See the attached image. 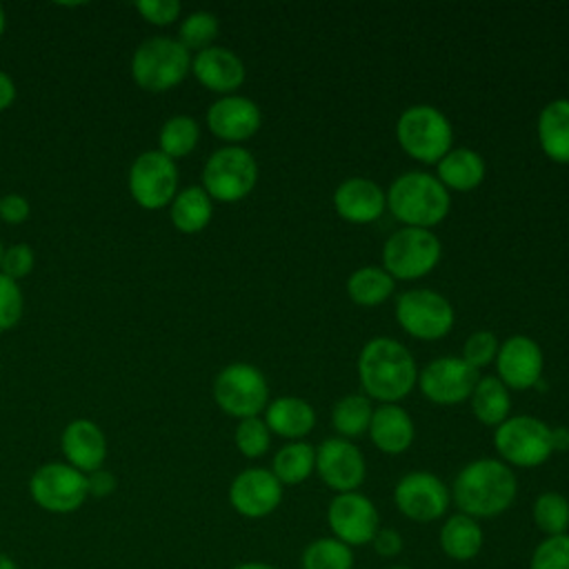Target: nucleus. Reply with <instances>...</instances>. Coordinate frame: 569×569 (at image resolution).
Returning a JSON list of instances; mask_svg holds the SVG:
<instances>
[{
	"label": "nucleus",
	"mask_w": 569,
	"mask_h": 569,
	"mask_svg": "<svg viewBox=\"0 0 569 569\" xmlns=\"http://www.w3.org/2000/svg\"><path fill=\"white\" fill-rule=\"evenodd\" d=\"M518 482L509 465L496 458H478L465 465L451 489V500L460 513L471 518H496L516 500Z\"/></svg>",
	"instance_id": "nucleus-1"
},
{
	"label": "nucleus",
	"mask_w": 569,
	"mask_h": 569,
	"mask_svg": "<svg viewBox=\"0 0 569 569\" xmlns=\"http://www.w3.org/2000/svg\"><path fill=\"white\" fill-rule=\"evenodd\" d=\"M358 378L369 398L398 402L418 382V367L405 345L393 338H371L358 356Z\"/></svg>",
	"instance_id": "nucleus-2"
},
{
	"label": "nucleus",
	"mask_w": 569,
	"mask_h": 569,
	"mask_svg": "<svg viewBox=\"0 0 569 569\" xmlns=\"http://www.w3.org/2000/svg\"><path fill=\"white\" fill-rule=\"evenodd\" d=\"M385 193L389 211L405 222V227L431 229L447 218L451 207V196L445 184L427 171L398 176Z\"/></svg>",
	"instance_id": "nucleus-3"
},
{
	"label": "nucleus",
	"mask_w": 569,
	"mask_h": 569,
	"mask_svg": "<svg viewBox=\"0 0 569 569\" xmlns=\"http://www.w3.org/2000/svg\"><path fill=\"white\" fill-rule=\"evenodd\" d=\"M191 71V53L178 38L153 36L138 44L131 58L133 82L151 93L169 91Z\"/></svg>",
	"instance_id": "nucleus-4"
},
{
	"label": "nucleus",
	"mask_w": 569,
	"mask_h": 569,
	"mask_svg": "<svg viewBox=\"0 0 569 569\" xmlns=\"http://www.w3.org/2000/svg\"><path fill=\"white\" fill-rule=\"evenodd\" d=\"M398 144L407 156L425 164H438L451 151L453 129L442 111L431 104L407 107L396 122Z\"/></svg>",
	"instance_id": "nucleus-5"
},
{
	"label": "nucleus",
	"mask_w": 569,
	"mask_h": 569,
	"mask_svg": "<svg viewBox=\"0 0 569 569\" xmlns=\"http://www.w3.org/2000/svg\"><path fill=\"white\" fill-rule=\"evenodd\" d=\"M258 182V162L244 147H220L209 156L202 169V189L211 200L238 202L247 198Z\"/></svg>",
	"instance_id": "nucleus-6"
},
{
	"label": "nucleus",
	"mask_w": 569,
	"mask_h": 569,
	"mask_svg": "<svg viewBox=\"0 0 569 569\" xmlns=\"http://www.w3.org/2000/svg\"><path fill=\"white\" fill-rule=\"evenodd\" d=\"M442 253L438 236L429 229L402 227L382 247V269L396 280H416L433 271Z\"/></svg>",
	"instance_id": "nucleus-7"
},
{
	"label": "nucleus",
	"mask_w": 569,
	"mask_h": 569,
	"mask_svg": "<svg viewBox=\"0 0 569 569\" xmlns=\"http://www.w3.org/2000/svg\"><path fill=\"white\" fill-rule=\"evenodd\" d=\"M496 451L505 465L538 467L553 453L551 427L533 416H511L496 427Z\"/></svg>",
	"instance_id": "nucleus-8"
},
{
	"label": "nucleus",
	"mask_w": 569,
	"mask_h": 569,
	"mask_svg": "<svg viewBox=\"0 0 569 569\" xmlns=\"http://www.w3.org/2000/svg\"><path fill=\"white\" fill-rule=\"evenodd\" d=\"M213 398L218 407L233 418H256L269 405V385L258 367L231 362L216 376Z\"/></svg>",
	"instance_id": "nucleus-9"
},
{
	"label": "nucleus",
	"mask_w": 569,
	"mask_h": 569,
	"mask_svg": "<svg viewBox=\"0 0 569 569\" xmlns=\"http://www.w3.org/2000/svg\"><path fill=\"white\" fill-rule=\"evenodd\" d=\"M29 496L49 513H71L89 498L87 473L67 462H47L31 473Z\"/></svg>",
	"instance_id": "nucleus-10"
},
{
	"label": "nucleus",
	"mask_w": 569,
	"mask_h": 569,
	"mask_svg": "<svg viewBox=\"0 0 569 569\" xmlns=\"http://www.w3.org/2000/svg\"><path fill=\"white\" fill-rule=\"evenodd\" d=\"M396 320L413 338L438 340L453 327L451 302L431 289H409L396 300Z\"/></svg>",
	"instance_id": "nucleus-11"
},
{
	"label": "nucleus",
	"mask_w": 569,
	"mask_h": 569,
	"mask_svg": "<svg viewBox=\"0 0 569 569\" xmlns=\"http://www.w3.org/2000/svg\"><path fill=\"white\" fill-rule=\"evenodd\" d=\"M129 193L142 209H160L171 204L178 193L176 160L160 149L140 153L129 169Z\"/></svg>",
	"instance_id": "nucleus-12"
},
{
	"label": "nucleus",
	"mask_w": 569,
	"mask_h": 569,
	"mask_svg": "<svg viewBox=\"0 0 569 569\" xmlns=\"http://www.w3.org/2000/svg\"><path fill=\"white\" fill-rule=\"evenodd\" d=\"M393 502L405 518L413 522H433L447 513L451 489L436 473L411 471L398 480Z\"/></svg>",
	"instance_id": "nucleus-13"
},
{
	"label": "nucleus",
	"mask_w": 569,
	"mask_h": 569,
	"mask_svg": "<svg viewBox=\"0 0 569 569\" xmlns=\"http://www.w3.org/2000/svg\"><path fill=\"white\" fill-rule=\"evenodd\" d=\"M327 522L333 531V538L347 547L371 545L376 531L380 529L376 505L360 491L336 493L327 509Z\"/></svg>",
	"instance_id": "nucleus-14"
},
{
	"label": "nucleus",
	"mask_w": 569,
	"mask_h": 569,
	"mask_svg": "<svg viewBox=\"0 0 569 569\" xmlns=\"http://www.w3.org/2000/svg\"><path fill=\"white\" fill-rule=\"evenodd\" d=\"M478 382V371L462 358L445 356L431 360L418 373V387L422 396L436 405H458L471 398Z\"/></svg>",
	"instance_id": "nucleus-15"
},
{
	"label": "nucleus",
	"mask_w": 569,
	"mask_h": 569,
	"mask_svg": "<svg viewBox=\"0 0 569 569\" xmlns=\"http://www.w3.org/2000/svg\"><path fill=\"white\" fill-rule=\"evenodd\" d=\"M316 471L336 493L356 491L367 476L362 451L347 438H327L316 449Z\"/></svg>",
	"instance_id": "nucleus-16"
},
{
	"label": "nucleus",
	"mask_w": 569,
	"mask_h": 569,
	"mask_svg": "<svg viewBox=\"0 0 569 569\" xmlns=\"http://www.w3.org/2000/svg\"><path fill=\"white\" fill-rule=\"evenodd\" d=\"M282 485L271 469L249 467L229 485V502L244 518H264L280 507Z\"/></svg>",
	"instance_id": "nucleus-17"
},
{
	"label": "nucleus",
	"mask_w": 569,
	"mask_h": 569,
	"mask_svg": "<svg viewBox=\"0 0 569 569\" xmlns=\"http://www.w3.org/2000/svg\"><path fill=\"white\" fill-rule=\"evenodd\" d=\"M542 349L529 336H511L498 347L496 369L507 389H529L540 382L542 376Z\"/></svg>",
	"instance_id": "nucleus-18"
},
{
	"label": "nucleus",
	"mask_w": 569,
	"mask_h": 569,
	"mask_svg": "<svg viewBox=\"0 0 569 569\" xmlns=\"http://www.w3.org/2000/svg\"><path fill=\"white\" fill-rule=\"evenodd\" d=\"M262 122V113L251 98L222 96L207 111V127L213 136L227 142H242L251 138Z\"/></svg>",
	"instance_id": "nucleus-19"
},
{
	"label": "nucleus",
	"mask_w": 569,
	"mask_h": 569,
	"mask_svg": "<svg viewBox=\"0 0 569 569\" xmlns=\"http://www.w3.org/2000/svg\"><path fill=\"white\" fill-rule=\"evenodd\" d=\"M191 73L209 91L231 96L244 82L242 60L227 47H207L191 58Z\"/></svg>",
	"instance_id": "nucleus-20"
},
{
	"label": "nucleus",
	"mask_w": 569,
	"mask_h": 569,
	"mask_svg": "<svg viewBox=\"0 0 569 569\" xmlns=\"http://www.w3.org/2000/svg\"><path fill=\"white\" fill-rule=\"evenodd\" d=\"M333 207L338 216L353 224H367L382 216L387 207V193L369 178H347L333 193Z\"/></svg>",
	"instance_id": "nucleus-21"
},
{
	"label": "nucleus",
	"mask_w": 569,
	"mask_h": 569,
	"mask_svg": "<svg viewBox=\"0 0 569 569\" xmlns=\"http://www.w3.org/2000/svg\"><path fill=\"white\" fill-rule=\"evenodd\" d=\"M60 447L64 453L67 465L76 467L82 473H91L96 469H102L107 458V438L102 429L87 418L71 420L62 436Z\"/></svg>",
	"instance_id": "nucleus-22"
},
{
	"label": "nucleus",
	"mask_w": 569,
	"mask_h": 569,
	"mask_svg": "<svg viewBox=\"0 0 569 569\" xmlns=\"http://www.w3.org/2000/svg\"><path fill=\"white\" fill-rule=\"evenodd\" d=\"M371 442L389 456L402 453L411 447L416 429L411 416L396 402H385L373 409L369 422Z\"/></svg>",
	"instance_id": "nucleus-23"
},
{
	"label": "nucleus",
	"mask_w": 569,
	"mask_h": 569,
	"mask_svg": "<svg viewBox=\"0 0 569 569\" xmlns=\"http://www.w3.org/2000/svg\"><path fill=\"white\" fill-rule=\"evenodd\" d=\"M264 411V422L269 431L289 440H300L316 425L313 407L298 396H280L271 400Z\"/></svg>",
	"instance_id": "nucleus-24"
},
{
	"label": "nucleus",
	"mask_w": 569,
	"mask_h": 569,
	"mask_svg": "<svg viewBox=\"0 0 569 569\" xmlns=\"http://www.w3.org/2000/svg\"><path fill=\"white\" fill-rule=\"evenodd\" d=\"M538 140L547 158L569 164V100L556 98L538 116Z\"/></svg>",
	"instance_id": "nucleus-25"
},
{
	"label": "nucleus",
	"mask_w": 569,
	"mask_h": 569,
	"mask_svg": "<svg viewBox=\"0 0 569 569\" xmlns=\"http://www.w3.org/2000/svg\"><path fill=\"white\" fill-rule=\"evenodd\" d=\"M487 167L478 151L467 147H456L445 153L438 162V180L445 189L453 191H471L485 180Z\"/></svg>",
	"instance_id": "nucleus-26"
},
{
	"label": "nucleus",
	"mask_w": 569,
	"mask_h": 569,
	"mask_svg": "<svg viewBox=\"0 0 569 569\" xmlns=\"http://www.w3.org/2000/svg\"><path fill=\"white\" fill-rule=\"evenodd\" d=\"M482 542H485V533L478 520L460 511L449 516L440 527V547L445 556H449L456 562L473 560L480 553Z\"/></svg>",
	"instance_id": "nucleus-27"
},
{
	"label": "nucleus",
	"mask_w": 569,
	"mask_h": 569,
	"mask_svg": "<svg viewBox=\"0 0 569 569\" xmlns=\"http://www.w3.org/2000/svg\"><path fill=\"white\" fill-rule=\"evenodd\" d=\"M213 216V202L202 187H187L171 200L169 218L171 224L182 233L202 231Z\"/></svg>",
	"instance_id": "nucleus-28"
},
{
	"label": "nucleus",
	"mask_w": 569,
	"mask_h": 569,
	"mask_svg": "<svg viewBox=\"0 0 569 569\" xmlns=\"http://www.w3.org/2000/svg\"><path fill=\"white\" fill-rule=\"evenodd\" d=\"M469 400H471L473 416L487 427H498L509 418V409H511L509 389L500 382L498 376L478 378Z\"/></svg>",
	"instance_id": "nucleus-29"
},
{
	"label": "nucleus",
	"mask_w": 569,
	"mask_h": 569,
	"mask_svg": "<svg viewBox=\"0 0 569 569\" xmlns=\"http://www.w3.org/2000/svg\"><path fill=\"white\" fill-rule=\"evenodd\" d=\"M316 469V449L305 440H293L280 447L271 462V473L280 485H300Z\"/></svg>",
	"instance_id": "nucleus-30"
},
{
	"label": "nucleus",
	"mask_w": 569,
	"mask_h": 569,
	"mask_svg": "<svg viewBox=\"0 0 569 569\" xmlns=\"http://www.w3.org/2000/svg\"><path fill=\"white\" fill-rule=\"evenodd\" d=\"M396 280L382 267H360L347 280L349 298L360 307H376L393 293Z\"/></svg>",
	"instance_id": "nucleus-31"
},
{
	"label": "nucleus",
	"mask_w": 569,
	"mask_h": 569,
	"mask_svg": "<svg viewBox=\"0 0 569 569\" xmlns=\"http://www.w3.org/2000/svg\"><path fill=\"white\" fill-rule=\"evenodd\" d=\"M371 413H373V407L367 396L349 393L333 405L331 422H333V429L340 433V438L349 440L369 431Z\"/></svg>",
	"instance_id": "nucleus-32"
},
{
	"label": "nucleus",
	"mask_w": 569,
	"mask_h": 569,
	"mask_svg": "<svg viewBox=\"0 0 569 569\" xmlns=\"http://www.w3.org/2000/svg\"><path fill=\"white\" fill-rule=\"evenodd\" d=\"M200 140V127L191 116H171L158 136L160 151L171 160L189 156Z\"/></svg>",
	"instance_id": "nucleus-33"
},
{
	"label": "nucleus",
	"mask_w": 569,
	"mask_h": 569,
	"mask_svg": "<svg viewBox=\"0 0 569 569\" xmlns=\"http://www.w3.org/2000/svg\"><path fill=\"white\" fill-rule=\"evenodd\" d=\"M302 569H351L353 551L338 538H316L309 542L300 558Z\"/></svg>",
	"instance_id": "nucleus-34"
},
{
	"label": "nucleus",
	"mask_w": 569,
	"mask_h": 569,
	"mask_svg": "<svg viewBox=\"0 0 569 569\" xmlns=\"http://www.w3.org/2000/svg\"><path fill=\"white\" fill-rule=\"evenodd\" d=\"M533 522L547 536H560L569 529V500L558 491H545L533 500Z\"/></svg>",
	"instance_id": "nucleus-35"
},
{
	"label": "nucleus",
	"mask_w": 569,
	"mask_h": 569,
	"mask_svg": "<svg viewBox=\"0 0 569 569\" xmlns=\"http://www.w3.org/2000/svg\"><path fill=\"white\" fill-rule=\"evenodd\" d=\"M180 42L191 51H202L211 47V42L218 36V18L211 11H191L182 22H180Z\"/></svg>",
	"instance_id": "nucleus-36"
},
{
	"label": "nucleus",
	"mask_w": 569,
	"mask_h": 569,
	"mask_svg": "<svg viewBox=\"0 0 569 569\" xmlns=\"http://www.w3.org/2000/svg\"><path fill=\"white\" fill-rule=\"evenodd\" d=\"M236 447L244 458H260L267 453L271 445V431L264 420L256 418H244L238 422L236 433H233Z\"/></svg>",
	"instance_id": "nucleus-37"
},
{
	"label": "nucleus",
	"mask_w": 569,
	"mask_h": 569,
	"mask_svg": "<svg viewBox=\"0 0 569 569\" xmlns=\"http://www.w3.org/2000/svg\"><path fill=\"white\" fill-rule=\"evenodd\" d=\"M529 569H569V533L547 536L538 542Z\"/></svg>",
	"instance_id": "nucleus-38"
},
{
	"label": "nucleus",
	"mask_w": 569,
	"mask_h": 569,
	"mask_svg": "<svg viewBox=\"0 0 569 569\" xmlns=\"http://www.w3.org/2000/svg\"><path fill=\"white\" fill-rule=\"evenodd\" d=\"M498 347L500 345L491 331H476L462 345V360L478 371L496 360Z\"/></svg>",
	"instance_id": "nucleus-39"
},
{
	"label": "nucleus",
	"mask_w": 569,
	"mask_h": 569,
	"mask_svg": "<svg viewBox=\"0 0 569 569\" xmlns=\"http://www.w3.org/2000/svg\"><path fill=\"white\" fill-rule=\"evenodd\" d=\"M22 318V291L16 280L0 273V331L13 329Z\"/></svg>",
	"instance_id": "nucleus-40"
},
{
	"label": "nucleus",
	"mask_w": 569,
	"mask_h": 569,
	"mask_svg": "<svg viewBox=\"0 0 569 569\" xmlns=\"http://www.w3.org/2000/svg\"><path fill=\"white\" fill-rule=\"evenodd\" d=\"M33 260H36L33 249H31L27 242H16V244L7 247L4 253H2L0 273H4L7 278H11V280L18 282L20 278H24V276L31 273Z\"/></svg>",
	"instance_id": "nucleus-41"
},
{
	"label": "nucleus",
	"mask_w": 569,
	"mask_h": 569,
	"mask_svg": "<svg viewBox=\"0 0 569 569\" xmlns=\"http://www.w3.org/2000/svg\"><path fill=\"white\" fill-rule=\"evenodd\" d=\"M136 9L147 22L156 27H167L178 20L182 7L178 0H138Z\"/></svg>",
	"instance_id": "nucleus-42"
},
{
	"label": "nucleus",
	"mask_w": 569,
	"mask_h": 569,
	"mask_svg": "<svg viewBox=\"0 0 569 569\" xmlns=\"http://www.w3.org/2000/svg\"><path fill=\"white\" fill-rule=\"evenodd\" d=\"M31 204L20 193H7L0 198V218L9 224H20L29 218Z\"/></svg>",
	"instance_id": "nucleus-43"
},
{
	"label": "nucleus",
	"mask_w": 569,
	"mask_h": 569,
	"mask_svg": "<svg viewBox=\"0 0 569 569\" xmlns=\"http://www.w3.org/2000/svg\"><path fill=\"white\" fill-rule=\"evenodd\" d=\"M371 547L382 558H393L402 551V536L391 527H380L371 540Z\"/></svg>",
	"instance_id": "nucleus-44"
},
{
	"label": "nucleus",
	"mask_w": 569,
	"mask_h": 569,
	"mask_svg": "<svg viewBox=\"0 0 569 569\" xmlns=\"http://www.w3.org/2000/svg\"><path fill=\"white\" fill-rule=\"evenodd\" d=\"M116 487H118V480L107 469H96L87 473V489H89V496L93 498H107L116 491Z\"/></svg>",
	"instance_id": "nucleus-45"
},
{
	"label": "nucleus",
	"mask_w": 569,
	"mask_h": 569,
	"mask_svg": "<svg viewBox=\"0 0 569 569\" xmlns=\"http://www.w3.org/2000/svg\"><path fill=\"white\" fill-rule=\"evenodd\" d=\"M16 100V82L11 80L9 73L0 71V111L9 109Z\"/></svg>",
	"instance_id": "nucleus-46"
},
{
	"label": "nucleus",
	"mask_w": 569,
	"mask_h": 569,
	"mask_svg": "<svg viewBox=\"0 0 569 569\" xmlns=\"http://www.w3.org/2000/svg\"><path fill=\"white\" fill-rule=\"evenodd\" d=\"M551 440H553V451H567L569 449V427L551 429Z\"/></svg>",
	"instance_id": "nucleus-47"
},
{
	"label": "nucleus",
	"mask_w": 569,
	"mask_h": 569,
	"mask_svg": "<svg viewBox=\"0 0 569 569\" xmlns=\"http://www.w3.org/2000/svg\"><path fill=\"white\" fill-rule=\"evenodd\" d=\"M231 569H276V567H273V565H269V562L249 560V562H240V565H236V567H231Z\"/></svg>",
	"instance_id": "nucleus-48"
},
{
	"label": "nucleus",
	"mask_w": 569,
	"mask_h": 569,
	"mask_svg": "<svg viewBox=\"0 0 569 569\" xmlns=\"http://www.w3.org/2000/svg\"><path fill=\"white\" fill-rule=\"evenodd\" d=\"M0 569H18V565H16V560L11 556L0 551Z\"/></svg>",
	"instance_id": "nucleus-49"
},
{
	"label": "nucleus",
	"mask_w": 569,
	"mask_h": 569,
	"mask_svg": "<svg viewBox=\"0 0 569 569\" xmlns=\"http://www.w3.org/2000/svg\"><path fill=\"white\" fill-rule=\"evenodd\" d=\"M4 27H7V18H4V9L0 7V38H2V33H4Z\"/></svg>",
	"instance_id": "nucleus-50"
},
{
	"label": "nucleus",
	"mask_w": 569,
	"mask_h": 569,
	"mask_svg": "<svg viewBox=\"0 0 569 569\" xmlns=\"http://www.w3.org/2000/svg\"><path fill=\"white\" fill-rule=\"evenodd\" d=\"M2 253H4V247H2V242H0V262H2Z\"/></svg>",
	"instance_id": "nucleus-51"
},
{
	"label": "nucleus",
	"mask_w": 569,
	"mask_h": 569,
	"mask_svg": "<svg viewBox=\"0 0 569 569\" xmlns=\"http://www.w3.org/2000/svg\"><path fill=\"white\" fill-rule=\"evenodd\" d=\"M387 569H409V567H387Z\"/></svg>",
	"instance_id": "nucleus-52"
}]
</instances>
